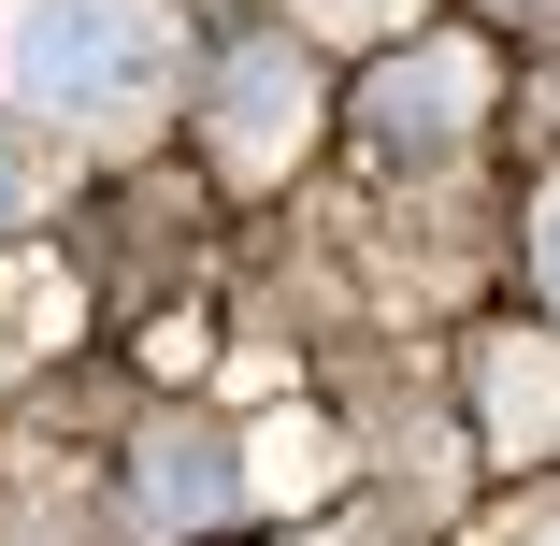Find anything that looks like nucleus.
<instances>
[{
  "label": "nucleus",
  "instance_id": "obj_6",
  "mask_svg": "<svg viewBox=\"0 0 560 546\" xmlns=\"http://www.w3.org/2000/svg\"><path fill=\"white\" fill-rule=\"evenodd\" d=\"M316 30H374V15H402V0H302Z\"/></svg>",
  "mask_w": 560,
  "mask_h": 546
},
{
  "label": "nucleus",
  "instance_id": "obj_7",
  "mask_svg": "<svg viewBox=\"0 0 560 546\" xmlns=\"http://www.w3.org/2000/svg\"><path fill=\"white\" fill-rule=\"evenodd\" d=\"M532 259H546V302H560V187H546V216H532Z\"/></svg>",
  "mask_w": 560,
  "mask_h": 546
},
{
  "label": "nucleus",
  "instance_id": "obj_9",
  "mask_svg": "<svg viewBox=\"0 0 560 546\" xmlns=\"http://www.w3.org/2000/svg\"><path fill=\"white\" fill-rule=\"evenodd\" d=\"M546 546H560V532H546Z\"/></svg>",
  "mask_w": 560,
  "mask_h": 546
},
{
  "label": "nucleus",
  "instance_id": "obj_8",
  "mask_svg": "<svg viewBox=\"0 0 560 546\" xmlns=\"http://www.w3.org/2000/svg\"><path fill=\"white\" fill-rule=\"evenodd\" d=\"M15 201H30V173H15V159H0V216H15Z\"/></svg>",
  "mask_w": 560,
  "mask_h": 546
},
{
  "label": "nucleus",
  "instance_id": "obj_3",
  "mask_svg": "<svg viewBox=\"0 0 560 546\" xmlns=\"http://www.w3.org/2000/svg\"><path fill=\"white\" fill-rule=\"evenodd\" d=\"M475 116H489V58H475V44H417V58H388V72L360 86L374 159H431V144H460Z\"/></svg>",
  "mask_w": 560,
  "mask_h": 546
},
{
  "label": "nucleus",
  "instance_id": "obj_5",
  "mask_svg": "<svg viewBox=\"0 0 560 546\" xmlns=\"http://www.w3.org/2000/svg\"><path fill=\"white\" fill-rule=\"evenodd\" d=\"M560 431V346H489V446H546Z\"/></svg>",
  "mask_w": 560,
  "mask_h": 546
},
{
  "label": "nucleus",
  "instance_id": "obj_4",
  "mask_svg": "<svg viewBox=\"0 0 560 546\" xmlns=\"http://www.w3.org/2000/svg\"><path fill=\"white\" fill-rule=\"evenodd\" d=\"M231 503H245V446H231V431H159V446H144V518L159 532L231 518Z\"/></svg>",
  "mask_w": 560,
  "mask_h": 546
},
{
  "label": "nucleus",
  "instance_id": "obj_1",
  "mask_svg": "<svg viewBox=\"0 0 560 546\" xmlns=\"http://www.w3.org/2000/svg\"><path fill=\"white\" fill-rule=\"evenodd\" d=\"M173 72V30L144 0H0V86L44 116H144Z\"/></svg>",
  "mask_w": 560,
  "mask_h": 546
},
{
  "label": "nucleus",
  "instance_id": "obj_2",
  "mask_svg": "<svg viewBox=\"0 0 560 546\" xmlns=\"http://www.w3.org/2000/svg\"><path fill=\"white\" fill-rule=\"evenodd\" d=\"M302 130H316V58L288 30H245L215 58V144H231V173H273Z\"/></svg>",
  "mask_w": 560,
  "mask_h": 546
}]
</instances>
